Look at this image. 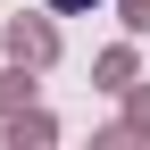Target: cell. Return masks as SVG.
I'll use <instances>...</instances> for the list:
<instances>
[{
  "label": "cell",
  "instance_id": "obj_1",
  "mask_svg": "<svg viewBox=\"0 0 150 150\" xmlns=\"http://www.w3.org/2000/svg\"><path fill=\"white\" fill-rule=\"evenodd\" d=\"M59 8H83V0H59Z\"/></svg>",
  "mask_w": 150,
  "mask_h": 150
}]
</instances>
